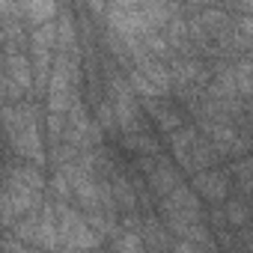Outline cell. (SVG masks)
Masks as SVG:
<instances>
[{"mask_svg": "<svg viewBox=\"0 0 253 253\" xmlns=\"http://www.w3.org/2000/svg\"><path fill=\"white\" fill-rule=\"evenodd\" d=\"M57 211V235H60V247L66 250H78V247H101L104 238L86 223V217L81 211H75L72 206L66 203H57L54 206Z\"/></svg>", "mask_w": 253, "mask_h": 253, "instance_id": "cell-1", "label": "cell"}, {"mask_svg": "<svg viewBox=\"0 0 253 253\" xmlns=\"http://www.w3.org/2000/svg\"><path fill=\"white\" fill-rule=\"evenodd\" d=\"M3 69H6V81H9V98L21 101L30 89H33V66L30 60L15 48V42L9 39L3 48Z\"/></svg>", "mask_w": 253, "mask_h": 253, "instance_id": "cell-2", "label": "cell"}, {"mask_svg": "<svg viewBox=\"0 0 253 253\" xmlns=\"http://www.w3.org/2000/svg\"><path fill=\"white\" fill-rule=\"evenodd\" d=\"M194 191L200 197H206L209 203H226V197H229V176L223 170H217L214 164L203 167V170L194 173Z\"/></svg>", "mask_w": 253, "mask_h": 253, "instance_id": "cell-3", "label": "cell"}, {"mask_svg": "<svg viewBox=\"0 0 253 253\" xmlns=\"http://www.w3.org/2000/svg\"><path fill=\"white\" fill-rule=\"evenodd\" d=\"M134 63V69L161 92V95H170V89H173V84H170V66L164 63V60H158V57H137V60H131Z\"/></svg>", "mask_w": 253, "mask_h": 253, "instance_id": "cell-4", "label": "cell"}, {"mask_svg": "<svg viewBox=\"0 0 253 253\" xmlns=\"http://www.w3.org/2000/svg\"><path fill=\"white\" fill-rule=\"evenodd\" d=\"M146 182H149L152 194L164 197V194H170V191L179 185V170H176L170 161H164V158L158 155V158H155V164L146 170Z\"/></svg>", "mask_w": 253, "mask_h": 253, "instance_id": "cell-5", "label": "cell"}, {"mask_svg": "<svg viewBox=\"0 0 253 253\" xmlns=\"http://www.w3.org/2000/svg\"><path fill=\"white\" fill-rule=\"evenodd\" d=\"M36 247H48V250H57V247H60L57 211H54V206H42V209H39V220H36Z\"/></svg>", "mask_w": 253, "mask_h": 253, "instance_id": "cell-6", "label": "cell"}, {"mask_svg": "<svg viewBox=\"0 0 253 253\" xmlns=\"http://www.w3.org/2000/svg\"><path fill=\"white\" fill-rule=\"evenodd\" d=\"M54 24H57V39H54V45L60 48V54H78V30H75V18H72L69 12H63L60 21H54Z\"/></svg>", "mask_w": 253, "mask_h": 253, "instance_id": "cell-7", "label": "cell"}, {"mask_svg": "<svg viewBox=\"0 0 253 253\" xmlns=\"http://www.w3.org/2000/svg\"><path fill=\"white\" fill-rule=\"evenodd\" d=\"M197 137H200V131L194 128V125H179V128H173L170 131V149H173V155L179 158V164H182V158L191 152V146L197 143Z\"/></svg>", "mask_w": 253, "mask_h": 253, "instance_id": "cell-8", "label": "cell"}, {"mask_svg": "<svg viewBox=\"0 0 253 253\" xmlns=\"http://www.w3.org/2000/svg\"><path fill=\"white\" fill-rule=\"evenodd\" d=\"M21 6L30 24H45V21H54L57 15V0H21Z\"/></svg>", "mask_w": 253, "mask_h": 253, "instance_id": "cell-9", "label": "cell"}, {"mask_svg": "<svg viewBox=\"0 0 253 253\" xmlns=\"http://www.w3.org/2000/svg\"><path fill=\"white\" fill-rule=\"evenodd\" d=\"M110 194H113V203L119 200V206L128 209V211L137 206V194H134V188L128 185V179H125V176H113L110 179Z\"/></svg>", "mask_w": 253, "mask_h": 253, "instance_id": "cell-10", "label": "cell"}, {"mask_svg": "<svg viewBox=\"0 0 253 253\" xmlns=\"http://www.w3.org/2000/svg\"><path fill=\"white\" fill-rule=\"evenodd\" d=\"M125 146L134 149V152H140V155H161V152H158V143H155L149 134H143V131L125 134Z\"/></svg>", "mask_w": 253, "mask_h": 253, "instance_id": "cell-11", "label": "cell"}, {"mask_svg": "<svg viewBox=\"0 0 253 253\" xmlns=\"http://www.w3.org/2000/svg\"><path fill=\"white\" fill-rule=\"evenodd\" d=\"M232 75H235V89H238V95L241 98H247L250 95V63H247V57H241L235 66H232Z\"/></svg>", "mask_w": 253, "mask_h": 253, "instance_id": "cell-12", "label": "cell"}, {"mask_svg": "<svg viewBox=\"0 0 253 253\" xmlns=\"http://www.w3.org/2000/svg\"><path fill=\"white\" fill-rule=\"evenodd\" d=\"M223 214H226V223H229V226H244V223H247V206H244L241 200L229 203V206L223 209Z\"/></svg>", "mask_w": 253, "mask_h": 253, "instance_id": "cell-13", "label": "cell"}, {"mask_svg": "<svg viewBox=\"0 0 253 253\" xmlns=\"http://www.w3.org/2000/svg\"><path fill=\"white\" fill-rule=\"evenodd\" d=\"M113 247H116V250H143V247H146V241H143L134 229H128L122 238H116V241H113Z\"/></svg>", "mask_w": 253, "mask_h": 253, "instance_id": "cell-14", "label": "cell"}, {"mask_svg": "<svg viewBox=\"0 0 253 253\" xmlns=\"http://www.w3.org/2000/svg\"><path fill=\"white\" fill-rule=\"evenodd\" d=\"M229 6H235V9H238V15H250L253 0H229Z\"/></svg>", "mask_w": 253, "mask_h": 253, "instance_id": "cell-15", "label": "cell"}, {"mask_svg": "<svg viewBox=\"0 0 253 253\" xmlns=\"http://www.w3.org/2000/svg\"><path fill=\"white\" fill-rule=\"evenodd\" d=\"M86 3H89L92 15H104V9H107V0H86Z\"/></svg>", "mask_w": 253, "mask_h": 253, "instance_id": "cell-16", "label": "cell"}]
</instances>
